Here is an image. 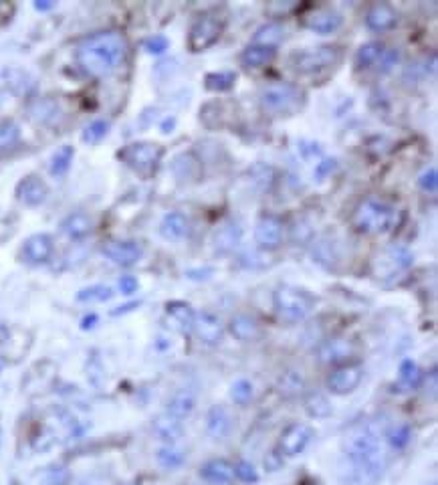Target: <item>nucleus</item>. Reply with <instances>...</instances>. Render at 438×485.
I'll return each mask as SVG.
<instances>
[{"label": "nucleus", "instance_id": "nucleus-1", "mask_svg": "<svg viewBox=\"0 0 438 485\" xmlns=\"http://www.w3.org/2000/svg\"><path fill=\"white\" fill-rule=\"evenodd\" d=\"M77 63L91 77H107L122 67L127 57L126 37L117 30H101L83 39L77 47Z\"/></svg>", "mask_w": 438, "mask_h": 485}, {"label": "nucleus", "instance_id": "nucleus-2", "mask_svg": "<svg viewBox=\"0 0 438 485\" xmlns=\"http://www.w3.org/2000/svg\"><path fill=\"white\" fill-rule=\"evenodd\" d=\"M384 471H386L384 455L360 457V459L341 457L339 461V479L348 485H376L384 477Z\"/></svg>", "mask_w": 438, "mask_h": 485}, {"label": "nucleus", "instance_id": "nucleus-3", "mask_svg": "<svg viewBox=\"0 0 438 485\" xmlns=\"http://www.w3.org/2000/svg\"><path fill=\"white\" fill-rule=\"evenodd\" d=\"M394 223V211L386 202L376 199H366L357 204L352 216V225L357 233L366 235H378L392 227Z\"/></svg>", "mask_w": 438, "mask_h": 485}, {"label": "nucleus", "instance_id": "nucleus-4", "mask_svg": "<svg viewBox=\"0 0 438 485\" xmlns=\"http://www.w3.org/2000/svg\"><path fill=\"white\" fill-rule=\"evenodd\" d=\"M315 308V298L305 289L293 286H283L275 291V310L281 320L289 324L303 322Z\"/></svg>", "mask_w": 438, "mask_h": 485}, {"label": "nucleus", "instance_id": "nucleus-5", "mask_svg": "<svg viewBox=\"0 0 438 485\" xmlns=\"http://www.w3.org/2000/svg\"><path fill=\"white\" fill-rule=\"evenodd\" d=\"M384 455L380 449V431L372 423H360L348 431L343 437V457L360 459V457Z\"/></svg>", "mask_w": 438, "mask_h": 485}, {"label": "nucleus", "instance_id": "nucleus-6", "mask_svg": "<svg viewBox=\"0 0 438 485\" xmlns=\"http://www.w3.org/2000/svg\"><path fill=\"white\" fill-rule=\"evenodd\" d=\"M303 103V91L289 83H275L263 89L261 93V105L268 114L289 115L295 114Z\"/></svg>", "mask_w": 438, "mask_h": 485}, {"label": "nucleus", "instance_id": "nucleus-7", "mask_svg": "<svg viewBox=\"0 0 438 485\" xmlns=\"http://www.w3.org/2000/svg\"><path fill=\"white\" fill-rule=\"evenodd\" d=\"M414 255L402 245H390L384 251H380L374 261H372V275L380 281L394 279L400 273L408 271L412 267Z\"/></svg>", "mask_w": 438, "mask_h": 485}, {"label": "nucleus", "instance_id": "nucleus-8", "mask_svg": "<svg viewBox=\"0 0 438 485\" xmlns=\"http://www.w3.org/2000/svg\"><path fill=\"white\" fill-rule=\"evenodd\" d=\"M162 156H164V150L152 142L129 144L119 152V158L131 170H136L141 176H152L158 164L162 162Z\"/></svg>", "mask_w": 438, "mask_h": 485}, {"label": "nucleus", "instance_id": "nucleus-9", "mask_svg": "<svg viewBox=\"0 0 438 485\" xmlns=\"http://www.w3.org/2000/svg\"><path fill=\"white\" fill-rule=\"evenodd\" d=\"M223 35V23L214 16H200L188 30V49L192 53H202L218 43Z\"/></svg>", "mask_w": 438, "mask_h": 485}, {"label": "nucleus", "instance_id": "nucleus-10", "mask_svg": "<svg viewBox=\"0 0 438 485\" xmlns=\"http://www.w3.org/2000/svg\"><path fill=\"white\" fill-rule=\"evenodd\" d=\"M339 57H341V53L336 47L309 49V51H301L293 55V67L299 73L321 71V69H329V67L338 65Z\"/></svg>", "mask_w": 438, "mask_h": 485}, {"label": "nucleus", "instance_id": "nucleus-11", "mask_svg": "<svg viewBox=\"0 0 438 485\" xmlns=\"http://www.w3.org/2000/svg\"><path fill=\"white\" fill-rule=\"evenodd\" d=\"M313 435H315V431H313L309 425L293 423V425H289V427L283 431L277 451H279L283 457L299 455V453H303V451L307 449V445H309L311 439H313Z\"/></svg>", "mask_w": 438, "mask_h": 485}, {"label": "nucleus", "instance_id": "nucleus-12", "mask_svg": "<svg viewBox=\"0 0 438 485\" xmlns=\"http://www.w3.org/2000/svg\"><path fill=\"white\" fill-rule=\"evenodd\" d=\"M364 378V368L360 364H345L333 370L327 378V388L333 395H350L353 392Z\"/></svg>", "mask_w": 438, "mask_h": 485}, {"label": "nucleus", "instance_id": "nucleus-13", "mask_svg": "<svg viewBox=\"0 0 438 485\" xmlns=\"http://www.w3.org/2000/svg\"><path fill=\"white\" fill-rule=\"evenodd\" d=\"M192 332L198 336V340L208 346H216L225 336V324L218 315L212 312H198L194 314V324Z\"/></svg>", "mask_w": 438, "mask_h": 485}, {"label": "nucleus", "instance_id": "nucleus-14", "mask_svg": "<svg viewBox=\"0 0 438 485\" xmlns=\"http://www.w3.org/2000/svg\"><path fill=\"white\" fill-rule=\"evenodd\" d=\"M53 239L47 233H37L23 242L20 257L28 265H42L53 257Z\"/></svg>", "mask_w": 438, "mask_h": 485}, {"label": "nucleus", "instance_id": "nucleus-15", "mask_svg": "<svg viewBox=\"0 0 438 485\" xmlns=\"http://www.w3.org/2000/svg\"><path fill=\"white\" fill-rule=\"evenodd\" d=\"M101 253L105 257L110 259L115 265H122V267H131L136 265L138 261L143 255L141 247L138 242L134 241H110L103 245Z\"/></svg>", "mask_w": 438, "mask_h": 485}, {"label": "nucleus", "instance_id": "nucleus-16", "mask_svg": "<svg viewBox=\"0 0 438 485\" xmlns=\"http://www.w3.org/2000/svg\"><path fill=\"white\" fill-rule=\"evenodd\" d=\"M254 241L261 249H277L283 241V223L273 216H261L259 223L254 225Z\"/></svg>", "mask_w": 438, "mask_h": 485}, {"label": "nucleus", "instance_id": "nucleus-17", "mask_svg": "<svg viewBox=\"0 0 438 485\" xmlns=\"http://www.w3.org/2000/svg\"><path fill=\"white\" fill-rule=\"evenodd\" d=\"M355 354V344L348 338H329L317 348V358L321 364H341Z\"/></svg>", "mask_w": 438, "mask_h": 485}, {"label": "nucleus", "instance_id": "nucleus-18", "mask_svg": "<svg viewBox=\"0 0 438 485\" xmlns=\"http://www.w3.org/2000/svg\"><path fill=\"white\" fill-rule=\"evenodd\" d=\"M172 174L178 182H198L204 174L202 162L194 152H182L172 160Z\"/></svg>", "mask_w": 438, "mask_h": 485}, {"label": "nucleus", "instance_id": "nucleus-19", "mask_svg": "<svg viewBox=\"0 0 438 485\" xmlns=\"http://www.w3.org/2000/svg\"><path fill=\"white\" fill-rule=\"evenodd\" d=\"M303 25L309 30H313V33L329 35V33H336L341 27V15L336 13L333 8H327V6L313 8L309 15H305Z\"/></svg>", "mask_w": 438, "mask_h": 485}, {"label": "nucleus", "instance_id": "nucleus-20", "mask_svg": "<svg viewBox=\"0 0 438 485\" xmlns=\"http://www.w3.org/2000/svg\"><path fill=\"white\" fill-rule=\"evenodd\" d=\"M200 477L211 485H230L235 481V465L226 459H211L200 467Z\"/></svg>", "mask_w": 438, "mask_h": 485}, {"label": "nucleus", "instance_id": "nucleus-21", "mask_svg": "<svg viewBox=\"0 0 438 485\" xmlns=\"http://www.w3.org/2000/svg\"><path fill=\"white\" fill-rule=\"evenodd\" d=\"M49 197V188L39 176H27L16 186V199L27 206H39Z\"/></svg>", "mask_w": 438, "mask_h": 485}, {"label": "nucleus", "instance_id": "nucleus-22", "mask_svg": "<svg viewBox=\"0 0 438 485\" xmlns=\"http://www.w3.org/2000/svg\"><path fill=\"white\" fill-rule=\"evenodd\" d=\"M398 23V13L392 4L386 2H378L374 4L366 15V25L367 29L376 30V33H384V30L394 29Z\"/></svg>", "mask_w": 438, "mask_h": 485}, {"label": "nucleus", "instance_id": "nucleus-23", "mask_svg": "<svg viewBox=\"0 0 438 485\" xmlns=\"http://www.w3.org/2000/svg\"><path fill=\"white\" fill-rule=\"evenodd\" d=\"M230 428H232V421H230V414H228L225 407H220V404L211 407V411L206 414V433H208V437L214 439V441H223V439H226V435L230 433Z\"/></svg>", "mask_w": 438, "mask_h": 485}, {"label": "nucleus", "instance_id": "nucleus-24", "mask_svg": "<svg viewBox=\"0 0 438 485\" xmlns=\"http://www.w3.org/2000/svg\"><path fill=\"white\" fill-rule=\"evenodd\" d=\"M240 239H242V228L239 223L226 221L225 225L214 233V249L223 255L230 253L239 247Z\"/></svg>", "mask_w": 438, "mask_h": 485}, {"label": "nucleus", "instance_id": "nucleus-25", "mask_svg": "<svg viewBox=\"0 0 438 485\" xmlns=\"http://www.w3.org/2000/svg\"><path fill=\"white\" fill-rule=\"evenodd\" d=\"M194 407H196V395L190 390V388H180L172 395V399L168 400V407H166V413L172 414L174 419L182 421L186 416L194 413Z\"/></svg>", "mask_w": 438, "mask_h": 485}, {"label": "nucleus", "instance_id": "nucleus-26", "mask_svg": "<svg viewBox=\"0 0 438 485\" xmlns=\"http://www.w3.org/2000/svg\"><path fill=\"white\" fill-rule=\"evenodd\" d=\"M160 233L168 241H182L190 233V221L182 213H168L162 218Z\"/></svg>", "mask_w": 438, "mask_h": 485}, {"label": "nucleus", "instance_id": "nucleus-27", "mask_svg": "<svg viewBox=\"0 0 438 485\" xmlns=\"http://www.w3.org/2000/svg\"><path fill=\"white\" fill-rule=\"evenodd\" d=\"M154 433L162 439V441L170 443V445L180 441L184 435L182 421L174 419V416L168 413L158 414L154 419Z\"/></svg>", "mask_w": 438, "mask_h": 485}, {"label": "nucleus", "instance_id": "nucleus-28", "mask_svg": "<svg viewBox=\"0 0 438 485\" xmlns=\"http://www.w3.org/2000/svg\"><path fill=\"white\" fill-rule=\"evenodd\" d=\"M228 328H230V334H232L237 340H240V342H253V340H256V338L261 336V326H259V322L247 314L235 315V317L230 320V326H228Z\"/></svg>", "mask_w": 438, "mask_h": 485}, {"label": "nucleus", "instance_id": "nucleus-29", "mask_svg": "<svg viewBox=\"0 0 438 485\" xmlns=\"http://www.w3.org/2000/svg\"><path fill=\"white\" fill-rule=\"evenodd\" d=\"M275 59V47H265V45H249L240 53V63L249 69L265 67Z\"/></svg>", "mask_w": 438, "mask_h": 485}, {"label": "nucleus", "instance_id": "nucleus-30", "mask_svg": "<svg viewBox=\"0 0 438 485\" xmlns=\"http://www.w3.org/2000/svg\"><path fill=\"white\" fill-rule=\"evenodd\" d=\"M93 228V221L91 216L85 213H73L67 218H63L61 223V230L69 237V239H83L91 233Z\"/></svg>", "mask_w": 438, "mask_h": 485}, {"label": "nucleus", "instance_id": "nucleus-31", "mask_svg": "<svg viewBox=\"0 0 438 485\" xmlns=\"http://www.w3.org/2000/svg\"><path fill=\"white\" fill-rule=\"evenodd\" d=\"M277 388H279V392H281L283 397H287V399H291V397H299V395L305 390V378H303V374H301V372L287 370L285 374H283L281 378H279Z\"/></svg>", "mask_w": 438, "mask_h": 485}, {"label": "nucleus", "instance_id": "nucleus-32", "mask_svg": "<svg viewBox=\"0 0 438 485\" xmlns=\"http://www.w3.org/2000/svg\"><path fill=\"white\" fill-rule=\"evenodd\" d=\"M166 310H168L170 317H172L184 332H190V329H192L194 314H196V312H194L188 303H184V301H172V303L166 305Z\"/></svg>", "mask_w": 438, "mask_h": 485}, {"label": "nucleus", "instance_id": "nucleus-33", "mask_svg": "<svg viewBox=\"0 0 438 485\" xmlns=\"http://www.w3.org/2000/svg\"><path fill=\"white\" fill-rule=\"evenodd\" d=\"M384 55V45L381 43H367L360 47V51L355 53V67L366 69L372 65H378V61Z\"/></svg>", "mask_w": 438, "mask_h": 485}, {"label": "nucleus", "instance_id": "nucleus-34", "mask_svg": "<svg viewBox=\"0 0 438 485\" xmlns=\"http://www.w3.org/2000/svg\"><path fill=\"white\" fill-rule=\"evenodd\" d=\"M237 73L235 71H212L204 77V86L208 91H228L235 87Z\"/></svg>", "mask_w": 438, "mask_h": 485}, {"label": "nucleus", "instance_id": "nucleus-35", "mask_svg": "<svg viewBox=\"0 0 438 485\" xmlns=\"http://www.w3.org/2000/svg\"><path fill=\"white\" fill-rule=\"evenodd\" d=\"M155 459H158V465L164 467V469H178L184 461H186V455H184V451H180L178 447L168 445V447H162L158 451Z\"/></svg>", "mask_w": 438, "mask_h": 485}, {"label": "nucleus", "instance_id": "nucleus-36", "mask_svg": "<svg viewBox=\"0 0 438 485\" xmlns=\"http://www.w3.org/2000/svg\"><path fill=\"white\" fill-rule=\"evenodd\" d=\"M305 411L313 419H325V416L331 414V404H329V400L325 399L324 395L311 392V395H307V399H305Z\"/></svg>", "mask_w": 438, "mask_h": 485}, {"label": "nucleus", "instance_id": "nucleus-37", "mask_svg": "<svg viewBox=\"0 0 438 485\" xmlns=\"http://www.w3.org/2000/svg\"><path fill=\"white\" fill-rule=\"evenodd\" d=\"M57 114H59V107L53 100H39L30 105V117L41 124H49Z\"/></svg>", "mask_w": 438, "mask_h": 485}, {"label": "nucleus", "instance_id": "nucleus-38", "mask_svg": "<svg viewBox=\"0 0 438 485\" xmlns=\"http://www.w3.org/2000/svg\"><path fill=\"white\" fill-rule=\"evenodd\" d=\"M420 378H422V374H420L418 364L414 360H410V358L402 360V364H400V385L404 388H416L418 382H420Z\"/></svg>", "mask_w": 438, "mask_h": 485}, {"label": "nucleus", "instance_id": "nucleus-39", "mask_svg": "<svg viewBox=\"0 0 438 485\" xmlns=\"http://www.w3.org/2000/svg\"><path fill=\"white\" fill-rule=\"evenodd\" d=\"M283 39V29L279 25L271 23V25H265L261 29L256 30L254 35V45H265V47H275V45L281 43Z\"/></svg>", "mask_w": 438, "mask_h": 485}, {"label": "nucleus", "instance_id": "nucleus-40", "mask_svg": "<svg viewBox=\"0 0 438 485\" xmlns=\"http://www.w3.org/2000/svg\"><path fill=\"white\" fill-rule=\"evenodd\" d=\"M71 162H73V148H71V146L59 148L55 154H53V160H51V174H53V176H63V174H67Z\"/></svg>", "mask_w": 438, "mask_h": 485}, {"label": "nucleus", "instance_id": "nucleus-41", "mask_svg": "<svg viewBox=\"0 0 438 485\" xmlns=\"http://www.w3.org/2000/svg\"><path fill=\"white\" fill-rule=\"evenodd\" d=\"M71 479V473L67 467L63 465H53L49 469H45L39 477L37 485H67Z\"/></svg>", "mask_w": 438, "mask_h": 485}, {"label": "nucleus", "instance_id": "nucleus-42", "mask_svg": "<svg viewBox=\"0 0 438 485\" xmlns=\"http://www.w3.org/2000/svg\"><path fill=\"white\" fill-rule=\"evenodd\" d=\"M20 140V128L13 119H6L0 124V150H11Z\"/></svg>", "mask_w": 438, "mask_h": 485}, {"label": "nucleus", "instance_id": "nucleus-43", "mask_svg": "<svg viewBox=\"0 0 438 485\" xmlns=\"http://www.w3.org/2000/svg\"><path fill=\"white\" fill-rule=\"evenodd\" d=\"M313 259L319 263V265H325V267H333L336 261H338V253H336V247L333 242L329 241H319L313 249Z\"/></svg>", "mask_w": 438, "mask_h": 485}, {"label": "nucleus", "instance_id": "nucleus-44", "mask_svg": "<svg viewBox=\"0 0 438 485\" xmlns=\"http://www.w3.org/2000/svg\"><path fill=\"white\" fill-rule=\"evenodd\" d=\"M113 298V289L107 286H91L77 293V301L91 303V301H107Z\"/></svg>", "mask_w": 438, "mask_h": 485}, {"label": "nucleus", "instance_id": "nucleus-45", "mask_svg": "<svg viewBox=\"0 0 438 485\" xmlns=\"http://www.w3.org/2000/svg\"><path fill=\"white\" fill-rule=\"evenodd\" d=\"M107 132H110V124L105 119H95L83 129L81 138H83L85 144H99L107 136Z\"/></svg>", "mask_w": 438, "mask_h": 485}, {"label": "nucleus", "instance_id": "nucleus-46", "mask_svg": "<svg viewBox=\"0 0 438 485\" xmlns=\"http://www.w3.org/2000/svg\"><path fill=\"white\" fill-rule=\"evenodd\" d=\"M410 439H412V431H410L408 425H394L388 431V443L394 449H404L410 443Z\"/></svg>", "mask_w": 438, "mask_h": 485}, {"label": "nucleus", "instance_id": "nucleus-47", "mask_svg": "<svg viewBox=\"0 0 438 485\" xmlns=\"http://www.w3.org/2000/svg\"><path fill=\"white\" fill-rule=\"evenodd\" d=\"M230 399L235 400L237 404H247L249 400L253 399V385L244 378L237 380L232 388H230Z\"/></svg>", "mask_w": 438, "mask_h": 485}, {"label": "nucleus", "instance_id": "nucleus-48", "mask_svg": "<svg viewBox=\"0 0 438 485\" xmlns=\"http://www.w3.org/2000/svg\"><path fill=\"white\" fill-rule=\"evenodd\" d=\"M235 477H239L242 484H256L259 481V473L254 469L253 463H249V461H239L235 465Z\"/></svg>", "mask_w": 438, "mask_h": 485}, {"label": "nucleus", "instance_id": "nucleus-49", "mask_svg": "<svg viewBox=\"0 0 438 485\" xmlns=\"http://www.w3.org/2000/svg\"><path fill=\"white\" fill-rule=\"evenodd\" d=\"M251 176H253L254 185H261V190H268L271 188V182H273V176H275V172H273V168L271 166H254L253 172H251Z\"/></svg>", "mask_w": 438, "mask_h": 485}, {"label": "nucleus", "instance_id": "nucleus-50", "mask_svg": "<svg viewBox=\"0 0 438 485\" xmlns=\"http://www.w3.org/2000/svg\"><path fill=\"white\" fill-rule=\"evenodd\" d=\"M168 39L164 35H154L150 39H146L143 43V49L150 53V55H162L164 51H168Z\"/></svg>", "mask_w": 438, "mask_h": 485}, {"label": "nucleus", "instance_id": "nucleus-51", "mask_svg": "<svg viewBox=\"0 0 438 485\" xmlns=\"http://www.w3.org/2000/svg\"><path fill=\"white\" fill-rule=\"evenodd\" d=\"M418 186L422 188L424 192H437V188H438L437 168H428V170L424 172L422 176H420V180H418Z\"/></svg>", "mask_w": 438, "mask_h": 485}, {"label": "nucleus", "instance_id": "nucleus-52", "mask_svg": "<svg viewBox=\"0 0 438 485\" xmlns=\"http://www.w3.org/2000/svg\"><path fill=\"white\" fill-rule=\"evenodd\" d=\"M119 291L124 293V296H131V293H136L138 291V287H140V284H138V279L134 277V275H124V277H119Z\"/></svg>", "mask_w": 438, "mask_h": 485}, {"label": "nucleus", "instance_id": "nucleus-53", "mask_svg": "<svg viewBox=\"0 0 438 485\" xmlns=\"http://www.w3.org/2000/svg\"><path fill=\"white\" fill-rule=\"evenodd\" d=\"M281 465H283V455L279 453V451H273V453L267 455V459H265V467H267V471H277Z\"/></svg>", "mask_w": 438, "mask_h": 485}, {"label": "nucleus", "instance_id": "nucleus-54", "mask_svg": "<svg viewBox=\"0 0 438 485\" xmlns=\"http://www.w3.org/2000/svg\"><path fill=\"white\" fill-rule=\"evenodd\" d=\"M333 168H336V160H325V162H321V164L317 166L315 174H317V178H325L329 172H333Z\"/></svg>", "mask_w": 438, "mask_h": 485}, {"label": "nucleus", "instance_id": "nucleus-55", "mask_svg": "<svg viewBox=\"0 0 438 485\" xmlns=\"http://www.w3.org/2000/svg\"><path fill=\"white\" fill-rule=\"evenodd\" d=\"M97 324V315L91 314V315H85L83 320H81V328L83 329H91L93 326Z\"/></svg>", "mask_w": 438, "mask_h": 485}, {"label": "nucleus", "instance_id": "nucleus-56", "mask_svg": "<svg viewBox=\"0 0 438 485\" xmlns=\"http://www.w3.org/2000/svg\"><path fill=\"white\" fill-rule=\"evenodd\" d=\"M55 4L51 2V0H39V2H35V8L37 11H51Z\"/></svg>", "mask_w": 438, "mask_h": 485}, {"label": "nucleus", "instance_id": "nucleus-57", "mask_svg": "<svg viewBox=\"0 0 438 485\" xmlns=\"http://www.w3.org/2000/svg\"><path fill=\"white\" fill-rule=\"evenodd\" d=\"M140 305V301H134V303H127V305H124V308H117V310H113L112 315H119V314H126V312H129L131 308H138Z\"/></svg>", "mask_w": 438, "mask_h": 485}, {"label": "nucleus", "instance_id": "nucleus-58", "mask_svg": "<svg viewBox=\"0 0 438 485\" xmlns=\"http://www.w3.org/2000/svg\"><path fill=\"white\" fill-rule=\"evenodd\" d=\"M4 366H6V362H4V358H2V354H0V372L4 370Z\"/></svg>", "mask_w": 438, "mask_h": 485}]
</instances>
